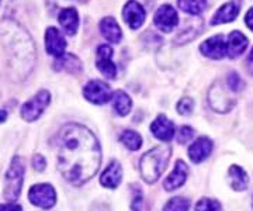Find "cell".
I'll list each match as a JSON object with an SVG mask.
<instances>
[{
    "mask_svg": "<svg viewBox=\"0 0 253 211\" xmlns=\"http://www.w3.org/2000/svg\"><path fill=\"white\" fill-rule=\"evenodd\" d=\"M51 103V94L48 90H41L38 92L28 101H26L21 107V117L26 121H36L37 119L41 117L48 104Z\"/></svg>",
    "mask_w": 253,
    "mask_h": 211,
    "instance_id": "5b68a950",
    "label": "cell"
},
{
    "mask_svg": "<svg viewBox=\"0 0 253 211\" xmlns=\"http://www.w3.org/2000/svg\"><path fill=\"white\" fill-rule=\"evenodd\" d=\"M113 107H114V110L117 111L121 117H124V116H126L131 111L132 101H131L129 96L126 92L117 90V92L114 93V97H113Z\"/></svg>",
    "mask_w": 253,
    "mask_h": 211,
    "instance_id": "cb8c5ba5",
    "label": "cell"
},
{
    "mask_svg": "<svg viewBox=\"0 0 253 211\" xmlns=\"http://www.w3.org/2000/svg\"><path fill=\"white\" fill-rule=\"evenodd\" d=\"M28 199L37 207L48 210V209L54 207L55 203H56V193H55L54 187L51 184H36L30 189Z\"/></svg>",
    "mask_w": 253,
    "mask_h": 211,
    "instance_id": "8992f818",
    "label": "cell"
},
{
    "mask_svg": "<svg viewBox=\"0 0 253 211\" xmlns=\"http://www.w3.org/2000/svg\"><path fill=\"white\" fill-rule=\"evenodd\" d=\"M172 156L170 145H159L148 151L139 161V172L146 183H155L161 174L165 172L166 166Z\"/></svg>",
    "mask_w": 253,
    "mask_h": 211,
    "instance_id": "3957f363",
    "label": "cell"
},
{
    "mask_svg": "<svg viewBox=\"0 0 253 211\" xmlns=\"http://www.w3.org/2000/svg\"><path fill=\"white\" fill-rule=\"evenodd\" d=\"M241 11V6L238 0H231L225 4H222L218 11L212 16L211 20V26H218V24H224V23H231L238 17Z\"/></svg>",
    "mask_w": 253,
    "mask_h": 211,
    "instance_id": "5bb4252c",
    "label": "cell"
},
{
    "mask_svg": "<svg viewBox=\"0 0 253 211\" xmlns=\"http://www.w3.org/2000/svg\"><path fill=\"white\" fill-rule=\"evenodd\" d=\"M155 26L163 33H172L179 23V16L170 4H163L155 13Z\"/></svg>",
    "mask_w": 253,
    "mask_h": 211,
    "instance_id": "30bf717a",
    "label": "cell"
},
{
    "mask_svg": "<svg viewBox=\"0 0 253 211\" xmlns=\"http://www.w3.org/2000/svg\"><path fill=\"white\" fill-rule=\"evenodd\" d=\"M6 119H7V111H6V110H0V123L6 121Z\"/></svg>",
    "mask_w": 253,
    "mask_h": 211,
    "instance_id": "d590c367",
    "label": "cell"
},
{
    "mask_svg": "<svg viewBox=\"0 0 253 211\" xmlns=\"http://www.w3.org/2000/svg\"><path fill=\"white\" fill-rule=\"evenodd\" d=\"M83 96L93 104H103L111 99L113 93L107 83L103 81H90L83 87Z\"/></svg>",
    "mask_w": 253,
    "mask_h": 211,
    "instance_id": "ba28073f",
    "label": "cell"
},
{
    "mask_svg": "<svg viewBox=\"0 0 253 211\" xmlns=\"http://www.w3.org/2000/svg\"><path fill=\"white\" fill-rule=\"evenodd\" d=\"M248 71H249V74L253 75V49L248 56Z\"/></svg>",
    "mask_w": 253,
    "mask_h": 211,
    "instance_id": "e575fe53",
    "label": "cell"
},
{
    "mask_svg": "<svg viewBox=\"0 0 253 211\" xmlns=\"http://www.w3.org/2000/svg\"><path fill=\"white\" fill-rule=\"evenodd\" d=\"M58 21L61 24V27L65 30V33L68 36H75L78 27H79V14L78 10L73 7H66V9L61 10Z\"/></svg>",
    "mask_w": 253,
    "mask_h": 211,
    "instance_id": "ffe728a7",
    "label": "cell"
},
{
    "mask_svg": "<svg viewBox=\"0 0 253 211\" xmlns=\"http://www.w3.org/2000/svg\"><path fill=\"white\" fill-rule=\"evenodd\" d=\"M100 31H101L103 37L106 38L109 42H114V44L120 42L121 37H123L121 28L113 17H104L100 21Z\"/></svg>",
    "mask_w": 253,
    "mask_h": 211,
    "instance_id": "7402d4cb",
    "label": "cell"
},
{
    "mask_svg": "<svg viewBox=\"0 0 253 211\" xmlns=\"http://www.w3.org/2000/svg\"><path fill=\"white\" fill-rule=\"evenodd\" d=\"M200 51L203 55L208 56L211 59H222L226 55V41L222 34H218L214 37L206 40L201 45Z\"/></svg>",
    "mask_w": 253,
    "mask_h": 211,
    "instance_id": "8fae6325",
    "label": "cell"
},
{
    "mask_svg": "<svg viewBox=\"0 0 253 211\" xmlns=\"http://www.w3.org/2000/svg\"><path fill=\"white\" fill-rule=\"evenodd\" d=\"M193 135H194V129L191 127H187V126L180 127L179 131H177V142L179 144H186L193 138Z\"/></svg>",
    "mask_w": 253,
    "mask_h": 211,
    "instance_id": "4dcf8cb0",
    "label": "cell"
},
{
    "mask_svg": "<svg viewBox=\"0 0 253 211\" xmlns=\"http://www.w3.org/2000/svg\"><path fill=\"white\" fill-rule=\"evenodd\" d=\"M145 9L136 1V0H129L126 1V4L124 6L123 10V17L126 20V23L132 28L136 30L139 28L145 21Z\"/></svg>",
    "mask_w": 253,
    "mask_h": 211,
    "instance_id": "7c38bea8",
    "label": "cell"
},
{
    "mask_svg": "<svg viewBox=\"0 0 253 211\" xmlns=\"http://www.w3.org/2000/svg\"><path fill=\"white\" fill-rule=\"evenodd\" d=\"M9 33H4L7 40L4 42L7 51V66H9L10 76L16 81L27 78L36 64V48L27 33L14 24Z\"/></svg>",
    "mask_w": 253,
    "mask_h": 211,
    "instance_id": "7a4b0ae2",
    "label": "cell"
},
{
    "mask_svg": "<svg viewBox=\"0 0 253 211\" xmlns=\"http://www.w3.org/2000/svg\"><path fill=\"white\" fill-rule=\"evenodd\" d=\"M193 109H194V100L191 97H183L177 103V113L181 116H190Z\"/></svg>",
    "mask_w": 253,
    "mask_h": 211,
    "instance_id": "f1b7e54d",
    "label": "cell"
},
{
    "mask_svg": "<svg viewBox=\"0 0 253 211\" xmlns=\"http://www.w3.org/2000/svg\"><path fill=\"white\" fill-rule=\"evenodd\" d=\"M211 152H212V142L207 137H201L196 139L189 148L190 159L194 164H200V162L206 161Z\"/></svg>",
    "mask_w": 253,
    "mask_h": 211,
    "instance_id": "2e32d148",
    "label": "cell"
},
{
    "mask_svg": "<svg viewBox=\"0 0 253 211\" xmlns=\"http://www.w3.org/2000/svg\"><path fill=\"white\" fill-rule=\"evenodd\" d=\"M226 83H228V87L232 90V92H239V90H242L245 86L244 81L241 79V76L235 72H232V74L228 76V79H226Z\"/></svg>",
    "mask_w": 253,
    "mask_h": 211,
    "instance_id": "f546056e",
    "label": "cell"
},
{
    "mask_svg": "<svg viewBox=\"0 0 253 211\" xmlns=\"http://www.w3.org/2000/svg\"><path fill=\"white\" fill-rule=\"evenodd\" d=\"M113 48L110 45H100L97 48V56H96V66L100 74L104 75L107 79H114L117 76V66L113 62Z\"/></svg>",
    "mask_w": 253,
    "mask_h": 211,
    "instance_id": "9c48e42d",
    "label": "cell"
},
{
    "mask_svg": "<svg viewBox=\"0 0 253 211\" xmlns=\"http://www.w3.org/2000/svg\"><path fill=\"white\" fill-rule=\"evenodd\" d=\"M177 4L184 13L191 16H199L206 9L207 0H177Z\"/></svg>",
    "mask_w": 253,
    "mask_h": 211,
    "instance_id": "d4e9b609",
    "label": "cell"
},
{
    "mask_svg": "<svg viewBox=\"0 0 253 211\" xmlns=\"http://www.w3.org/2000/svg\"><path fill=\"white\" fill-rule=\"evenodd\" d=\"M101 162L99 141L81 124H66L58 135V169L73 186H82L97 173Z\"/></svg>",
    "mask_w": 253,
    "mask_h": 211,
    "instance_id": "6da1fadb",
    "label": "cell"
},
{
    "mask_svg": "<svg viewBox=\"0 0 253 211\" xmlns=\"http://www.w3.org/2000/svg\"><path fill=\"white\" fill-rule=\"evenodd\" d=\"M208 103L218 113H226L234 107L235 100L221 83H215L208 92Z\"/></svg>",
    "mask_w": 253,
    "mask_h": 211,
    "instance_id": "52a82bcc",
    "label": "cell"
},
{
    "mask_svg": "<svg viewBox=\"0 0 253 211\" xmlns=\"http://www.w3.org/2000/svg\"><path fill=\"white\" fill-rule=\"evenodd\" d=\"M196 211H221V204L212 199H201L196 204Z\"/></svg>",
    "mask_w": 253,
    "mask_h": 211,
    "instance_id": "83f0119b",
    "label": "cell"
},
{
    "mask_svg": "<svg viewBox=\"0 0 253 211\" xmlns=\"http://www.w3.org/2000/svg\"><path fill=\"white\" fill-rule=\"evenodd\" d=\"M132 211H135V210H132Z\"/></svg>",
    "mask_w": 253,
    "mask_h": 211,
    "instance_id": "8d00e7d4",
    "label": "cell"
},
{
    "mask_svg": "<svg viewBox=\"0 0 253 211\" xmlns=\"http://www.w3.org/2000/svg\"><path fill=\"white\" fill-rule=\"evenodd\" d=\"M248 42H249L248 38L241 31H232L228 36V41H226V55L232 59L241 56L248 48Z\"/></svg>",
    "mask_w": 253,
    "mask_h": 211,
    "instance_id": "ac0fdd59",
    "label": "cell"
},
{
    "mask_svg": "<svg viewBox=\"0 0 253 211\" xmlns=\"http://www.w3.org/2000/svg\"><path fill=\"white\" fill-rule=\"evenodd\" d=\"M33 166H34V169H36V170H38V172H42L46 166L45 158H44L42 155H36L34 158H33Z\"/></svg>",
    "mask_w": 253,
    "mask_h": 211,
    "instance_id": "1f68e13d",
    "label": "cell"
},
{
    "mask_svg": "<svg viewBox=\"0 0 253 211\" xmlns=\"http://www.w3.org/2000/svg\"><path fill=\"white\" fill-rule=\"evenodd\" d=\"M121 179H123V169L117 161H113L101 173L100 183L107 189H116L121 183Z\"/></svg>",
    "mask_w": 253,
    "mask_h": 211,
    "instance_id": "d6986e66",
    "label": "cell"
},
{
    "mask_svg": "<svg viewBox=\"0 0 253 211\" xmlns=\"http://www.w3.org/2000/svg\"><path fill=\"white\" fill-rule=\"evenodd\" d=\"M228 174H229V184H231V187L234 190L242 192V190H245L248 187L249 177H248L246 172H245L241 166L232 165L229 168V170H228Z\"/></svg>",
    "mask_w": 253,
    "mask_h": 211,
    "instance_id": "603a6c76",
    "label": "cell"
},
{
    "mask_svg": "<svg viewBox=\"0 0 253 211\" xmlns=\"http://www.w3.org/2000/svg\"><path fill=\"white\" fill-rule=\"evenodd\" d=\"M190 207V202L183 197H174L166 203L163 211H187Z\"/></svg>",
    "mask_w": 253,
    "mask_h": 211,
    "instance_id": "4316f807",
    "label": "cell"
},
{
    "mask_svg": "<svg viewBox=\"0 0 253 211\" xmlns=\"http://www.w3.org/2000/svg\"><path fill=\"white\" fill-rule=\"evenodd\" d=\"M151 131L155 137L161 141L169 142L174 135V126L169 119H166V116H158L156 120L151 124Z\"/></svg>",
    "mask_w": 253,
    "mask_h": 211,
    "instance_id": "e0dca14e",
    "label": "cell"
},
{
    "mask_svg": "<svg viewBox=\"0 0 253 211\" xmlns=\"http://www.w3.org/2000/svg\"><path fill=\"white\" fill-rule=\"evenodd\" d=\"M66 41L63 38L62 33L55 27H49L45 33V49L48 54L56 56H62L65 54Z\"/></svg>",
    "mask_w": 253,
    "mask_h": 211,
    "instance_id": "4fadbf2b",
    "label": "cell"
},
{
    "mask_svg": "<svg viewBox=\"0 0 253 211\" xmlns=\"http://www.w3.org/2000/svg\"><path fill=\"white\" fill-rule=\"evenodd\" d=\"M26 174V162L21 156H16L11 161L9 170L4 177V199L7 202H16L21 193L23 182Z\"/></svg>",
    "mask_w": 253,
    "mask_h": 211,
    "instance_id": "277c9868",
    "label": "cell"
},
{
    "mask_svg": "<svg viewBox=\"0 0 253 211\" xmlns=\"http://www.w3.org/2000/svg\"><path fill=\"white\" fill-rule=\"evenodd\" d=\"M187 173H189L187 165H186L183 161H177V162H176V166H174V170H173L172 173L169 174V177H166V180L163 182L165 190L172 192V190L180 189L181 186L186 183Z\"/></svg>",
    "mask_w": 253,
    "mask_h": 211,
    "instance_id": "9a60e30c",
    "label": "cell"
},
{
    "mask_svg": "<svg viewBox=\"0 0 253 211\" xmlns=\"http://www.w3.org/2000/svg\"><path fill=\"white\" fill-rule=\"evenodd\" d=\"M55 71H63L68 74H79L82 71L81 59L73 54H63L54 62Z\"/></svg>",
    "mask_w": 253,
    "mask_h": 211,
    "instance_id": "44dd1931",
    "label": "cell"
},
{
    "mask_svg": "<svg viewBox=\"0 0 253 211\" xmlns=\"http://www.w3.org/2000/svg\"><path fill=\"white\" fill-rule=\"evenodd\" d=\"M245 23H246V26L251 28L253 31V7L248 13H246V17H245Z\"/></svg>",
    "mask_w": 253,
    "mask_h": 211,
    "instance_id": "836d02e7",
    "label": "cell"
},
{
    "mask_svg": "<svg viewBox=\"0 0 253 211\" xmlns=\"http://www.w3.org/2000/svg\"><path fill=\"white\" fill-rule=\"evenodd\" d=\"M120 141H121L129 151H136V149H139L141 145H142V138H141V135H139L138 132H135V131H132V129L124 131L123 135L120 137Z\"/></svg>",
    "mask_w": 253,
    "mask_h": 211,
    "instance_id": "484cf974",
    "label": "cell"
},
{
    "mask_svg": "<svg viewBox=\"0 0 253 211\" xmlns=\"http://www.w3.org/2000/svg\"><path fill=\"white\" fill-rule=\"evenodd\" d=\"M0 211H21V207L17 204H0Z\"/></svg>",
    "mask_w": 253,
    "mask_h": 211,
    "instance_id": "d6a6232c",
    "label": "cell"
}]
</instances>
